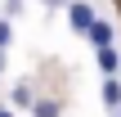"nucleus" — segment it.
I'll return each instance as SVG.
<instances>
[{"label":"nucleus","mask_w":121,"mask_h":117,"mask_svg":"<svg viewBox=\"0 0 121 117\" xmlns=\"http://www.w3.org/2000/svg\"><path fill=\"white\" fill-rule=\"evenodd\" d=\"M31 113H36V117H63V104H58V99H45V95H40V99L31 104Z\"/></svg>","instance_id":"nucleus-6"},{"label":"nucleus","mask_w":121,"mask_h":117,"mask_svg":"<svg viewBox=\"0 0 121 117\" xmlns=\"http://www.w3.org/2000/svg\"><path fill=\"white\" fill-rule=\"evenodd\" d=\"M9 45H13V23L0 18V54H9Z\"/></svg>","instance_id":"nucleus-7"},{"label":"nucleus","mask_w":121,"mask_h":117,"mask_svg":"<svg viewBox=\"0 0 121 117\" xmlns=\"http://www.w3.org/2000/svg\"><path fill=\"white\" fill-rule=\"evenodd\" d=\"M94 18H99V9H94L90 0H67V27H72L76 36H85Z\"/></svg>","instance_id":"nucleus-1"},{"label":"nucleus","mask_w":121,"mask_h":117,"mask_svg":"<svg viewBox=\"0 0 121 117\" xmlns=\"http://www.w3.org/2000/svg\"><path fill=\"white\" fill-rule=\"evenodd\" d=\"M112 117H121V108H117V113H112Z\"/></svg>","instance_id":"nucleus-12"},{"label":"nucleus","mask_w":121,"mask_h":117,"mask_svg":"<svg viewBox=\"0 0 121 117\" xmlns=\"http://www.w3.org/2000/svg\"><path fill=\"white\" fill-rule=\"evenodd\" d=\"M18 14H22V0H4V23H13Z\"/></svg>","instance_id":"nucleus-8"},{"label":"nucleus","mask_w":121,"mask_h":117,"mask_svg":"<svg viewBox=\"0 0 121 117\" xmlns=\"http://www.w3.org/2000/svg\"><path fill=\"white\" fill-rule=\"evenodd\" d=\"M94 63H99V72H103V77H121V50H117V45L94 50Z\"/></svg>","instance_id":"nucleus-3"},{"label":"nucleus","mask_w":121,"mask_h":117,"mask_svg":"<svg viewBox=\"0 0 121 117\" xmlns=\"http://www.w3.org/2000/svg\"><path fill=\"white\" fill-rule=\"evenodd\" d=\"M85 41H90L94 50H108V45H117V23L99 14V18L90 23V32H85Z\"/></svg>","instance_id":"nucleus-2"},{"label":"nucleus","mask_w":121,"mask_h":117,"mask_svg":"<svg viewBox=\"0 0 121 117\" xmlns=\"http://www.w3.org/2000/svg\"><path fill=\"white\" fill-rule=\"evenodd\" d=\"M0 117H18V113H13V108H9V104H0Z\"/></svg>","instance_id":"nucleus-10"},{"label":"nucleus","mask_w":121,"mask_h":117,"mask_svg":"<svg viewBox=\"0 0 121 117\" xmlns=\"http://www.w3.org/2000/svg\"><path fill=\"white\" fill-rule=\"evenodd\" d=\"M22 5H27V0H22Z\"/></svg>","instance_id":"nucleus-13"},{"label":"nucleus","mask_w":121,"mask_h":117,"mask_svg":"<svg viewBox=\"0 0 121 117\" xmlns=\"http://www.w3.org/2000/svg\"><path fill=\"white\" fill-rule=\"evenodd\" d=\"M36 104V86L31 81H13L9 86V108H31Z\"/></svg>","instance_id":"nucleus-4"},{"label":"nucleus","mask_w":121,"mask_h":117,"mask_svg":"<svg viewBox=\"0 0 121 117\" xmlns=\"http://www.w3.org/2000/svg\"><path fill=\"white\" fill-rule=\"evenodd\" d=\"M0 77H4V54H0Z\"/></svg>","instance_id":"nucleus-11"},{"label":"nucleus","mask_w":121,"mask_h":117,"mask_svg":"<svg viewBox=\"0 0 121 117\" xmlns=\"http://www.w3.org/2000/svg\"><path fill=\"white\" fill-rule=\"evenodd\" d=\"M99 99H103V108H108V117L121 108V77H103V90H99Z\"/></svg>","instance_id":"nucleus-5"},{"label":"nucleus","mask_w":121,"mask_h":117,"mask_svg":"<svg viewBox=\"0 0 121 117\" xmlns=\"http://www.w3.org/2000/svg\"><path fill=\"white\" fill-rule=\"evenodd\" d=\"M45 5H49V9H67V0H45Z\"/></svg>","instance_id":"nucleus-9"}]
</instances>
